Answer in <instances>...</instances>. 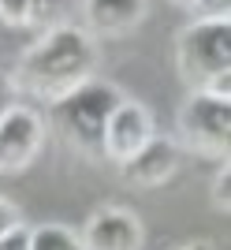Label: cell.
Listing matches in <instances>:
<instances>
[{
	"label": "cell",
	"instance_id": "17",
	"mask_svg": "<svg viewBox=\"0 0 231 250\" xmlns=\"http://www.w3.org/2000/svg\"><path fill=\"white\" fill-rule=\"evenodd\" d=\"M194 11L198 15H228V0H198Z\"/></svg>",
	"mask_w": 231,
	"mask_h": 250
},
{
	"label": "cell",
	"instance_id": "2",
	"mask_svg": "<svg viewBox=\"0 0 231 250\" xmlns=\"http://www.w3.org/2000/svg\"><path fill=\"white\" fill-rule=\"evenodd\" d=\"M123 101V90L108 79H86L75 90L53 97L49 101V124L60 135L63 146H71L75 153L90 157H105V127L112 108Z\"/></svg>",
	"mask_w": 231,
	"mask_h": 250
},
{
	"label": "cell",
	"instance_id": "9",
	"mask_svg": "<svg viewBox=\"0 0 231 250\" xmlns=\"http://www.w3.org/2000/svg\"><path fill=\"white\" fill-rule=\"evenodd\" d=\"M86 26L101 38H123L146 19V0H86Z\"/></svg>",
	"mask_w": 231,
	"mask_h": 250
},
{
	"label": "cell",
	"instance_id": "3",
	"mask_svg": "<svg viewBox=\"0 0 231 250\" xmlns=\"http://www.w3.org/2000/svg\"><path fill=\"white\" fill-rule=\"evenodd\" d=\"M175 63L190 90H205L212 79L231 71V19L198 15L175 42Z\"/></svg>",
	"mask_w": 231,
	"mask_h": 250
},
{
	"label": "cell",
	"instance_id": "7",
	"mask_svg": "<svg viewBox=\"0 0 231 250\" xmlns=\"http://www.w3.org/2000/svg\"><path fill=\"white\" fill-rule=\"evenodd\" d=\"M78 243H82V250H142L146 231H142V220L135 213L105 206L82 224Z\"/></svg>",
	"mask_w": 231,
	"mask_h": 250
},
{
	"label": "cell",
	"instance_id": "5",
	"mask_svg": "<svg viewBox=\"0 0 231 250\" xmlns=\"http://www.w3.org/2000/svg\"><path fill=\"white\" fill-rule=\"evenodd\" d=\"M45 142V124L41 116L26 104H11L0 116V172H22L34 165Z\"/></svg>",
	"mask_w": 231,
	"mask_h": 250
},
{
	"label": "cell",
	"instance_id": "13",
	"mask_svg": "<svg viewBox=\"0 0 231 250\" xmlns=\"http://www.w3.org/2000/svg\"><path fill=\"white\" fill-rule=\"evenodd\" d=\"M30 15V0H0V19L8 26H26Z\"/></svg>",
	"mask_w": 231,
	"mask_h": 250
},
{
	"label": "cell",
	"instance_id": "10",
	"mask_svg": "<svg viewBox=\"0 0 231 250\" xmlns=\"http://www.w3.org/2000/svg\"><path fill=\"white\" fill-rule=\"evenodd\" d=\"M30 250H82V243L67 224H38L30 228Z\"/></svg>",
	"mask_w": 231,
	"mask_h": 250
},
{
	"label": "cell",
	"instance_id": "8",
	"mask_svg": "<svg viewBox=\"0 0 231 250\" xmlns=\"http://www.w3.org/2000/svg\"><path fill=\"white\" fill-rule=\"evenodd\" d=\"M179 157H183V146H179L175 138L153 135L146 146L135 149V153L119 165V172H123V179L135 183V187H160V183H168V179L175 176Z\"/></svg>",
	"mask_w": 231,
	"mask_h": 250
},
{
	"label": "cell",
	"instance_id": "11",
	"mask_svg": "<svg viewBox=\"0 0 231 250\" xmlns=\"http://www.w3.org/2000/svg\"><path fill=\"white\" fill-rule=\"evenodd\" d=\"M71 11V0H30V15H26V26H60Z\"/></svg>",
	"mask_w": 231,
	"mask_h": 250
},
{
	"label": "cell",
	"instance_id": "15",
	"mask_svg": "<svg viewBox=\"0 0 231 250\" xmlns=\"http://www.w3.org/2000/svg\"><path fill=\"white\" fill-rule=\"evenodd\" d=\"M15 97H19V86H15V79H11L8 71H0V116H4L11 104H15Z\"/></svg>",
	"mask_w": 231,
	"mask_h": 250
},
{
	"label": "cell",
	"instance_id": "6",
	"mask_svg": "<svg viewBox=\"0 0 231 250\" xmlns=\"http://www.w3.org/2000/svg\"><path fill=\"white\" fill-rule=\"evenodd\" d=\"M153 135H157V127H153V112H149L142 101L123 97V101L112 108V116H108L105 157H108V161H116V165H123L127 157L135 153V149H142Z\"/></svg>",
	"mask_w": 231,
	"mask_h": 250
},
{
	"label": "cell",
	"instance_id": "19",
	"mask_svg": "<svg viewBox=\"0 0 231 250\" xmlns=\"http://www.w3.org/2000/svg\"><path fill=\"white\" fill-rule=\"evenodd\" d=\"M172 4H183V8H194V4H198V0H172Z\"/></svg>",
	"mask_w": 231,
	"mask_h": 250
},
{
	"label": "cell",
	"instance_id": "18",
	"mask_svg": "<svg viewBox=\"0 0 231 250\" xmlns=\"http://www.w3.org/2000/svg\"><path fill=\"white\" fill-rule=\"evenodd\" d=\"M175 250H212L205 239H194V243H183V247H175Z\"/></svg>",
	"mask_w": 231,
	"mask_h": 250
},
{
	"label": "cell",
	"instance_id": "1",
	"mask_svg": "<svg viewBox=\"0 0 231 250\" xmlns=\"http://www.w3.org/2000/svg\"><path fill=\"white\" fill-rule=\"evenodd\" d=\"M97 71V42L94 34L82 30V26H49V30L30 45V49L19 56V67H15V86L26 90L34 97H53L75 90L78 83L94 79Z\"/></svg>",
	"mask_w": 231,
	"mask_h": 250
},
{
	"label": "cell",
	"instance_id": "14",
	"mask_svg": "<svg viewBox=\"0 0 231 250\" xmlns=\"http://www.w3.org/2000/svg\"><path fill=\"white\" fill-rule=\"evenodd\" d=\"M0 250H30V228H26L22 220L15 228H8L0 235Z\"/></svg>",
	"mask_w": 231,
	"mask_h": 250
},
{
	"label": "cell",
	"instance_id": "16",
	"mask_svg": "<svg viewBox=\"0 0 231 250\" xmlns=\"http://www.w3.org/2000/svg\"><path fill=\"white\" fill-rule=\"evenodd\" d=\"M19 220H22V217H19V209H15V202L0 198V235H4L8 228H15Z\"/></svg>",
	"mask_w": 231,
	"mask_h": 250
},
{
	"label": "cell",
	"instance_id": "4",
	"mask_svg": "<svg viewBox=\"0 0 231 250\" xmlns=\"http://www.w3.org/2000/svg\"><path fill=\"white\" fill-rule=\"evenodd\" d=\"M179 138L187 149L205 157H228L231 142V97H216L209 90H190L179 104Z\"/></svg>",
	"mask_w": 231,
	"mask_h": 250
},
{
	"label": "cell",
	"instance_id": "12",
	"mask_svg": "<svg viewBox=\"0 0 231 250\" xmlns=\"http://www.w3.org/2000/svg\"><path fill=\"white\" fill-rule=\"evenodd\" d=\"M212 206L220 209V213H228V206H231V168H228V157H224V168L216 172V179H212Z\"/></svg>",
	"mask_w": 231,
	"mask_h": 250
}]
</instances>
